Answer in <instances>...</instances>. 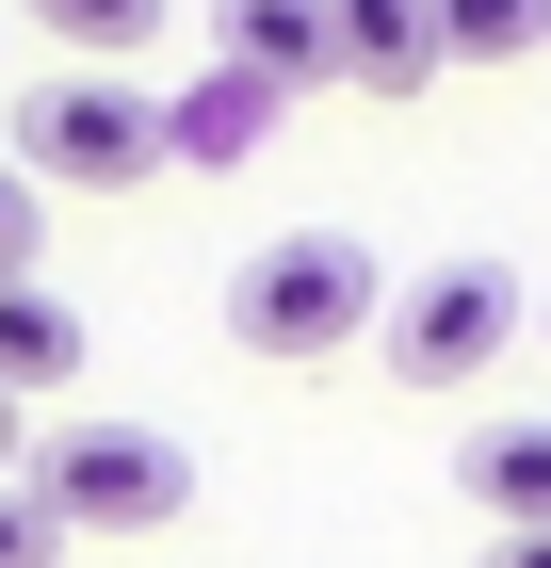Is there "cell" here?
Listing matches in <instances>:
<instances>
[{
  "label": "cell",
  "mask_w": 551,
  "mask_h": 568,
  "mask_svg": "<svg viewBox=\"0 0 551 568\" xmlns=\"http://www.w3.org/2000/svg\"><path fill=\"white\" fill-rule=\"evenodd\" d=\"M374 325H389V261L357 227H276L227 276V342L244 357H340V342H374Z\"/></svg>",
  "instance_id": "obj_1"
},
{
  "label": "cell",
  "mask_w": 551,
  "mask_h": 568,
  "mask_svg": "<svg viewBox=\"0 0 551 568\" xmlns=\"http://www.w3.org/2000/svg\"><path fill=\"white\" fill-rule=\"evenodd\" d=\"M0 163L33 195H130V179H163V98L114 82V65H49V82H17V146Z\"/></svg>",
  "instance_id": "obj_2"
},
{
  "label": "cell",
  "mask_w": 551,
  "mask_h": 568,
  "mask_svg": "<svg viewBox=\"0 0 551 568\" xmlns=\"http://www.w3.org/2000/svg\"><path fill=\"white\" fill-rule=\"evenodd\" d=\"M17 487L49 504V536H163L195 504V455L163 423H65V438L17 455Z\"/></svg>",
  "instance_id": "obj_3"
},
{
  "label": "cell",
  "mask_w": 551,
  "mask_h": 568,
  "mask_svg": "<svg viewBox=\"0 0 551 568\" xmlns=\"http://www.w3.org/2000/svg\"><path fill=\"white\" fill-rule=\"evenodd\" d=\"M519 342H535V293H519L487 244L438 261V276H406L389 325H374V357L406 374V390H487V357H519Z\"/></svg>",
  "instance_id": "obj_4"
},
{
  "label": "cell",
  "mask_w": 551,
  "mask_h": 568,
  "mask_svg": "<svg viewBox=\"0 0 551 568\" xmlns=\"http://www.w3.org/2000/svg\"><path fill=\"white\" fill-rule=\"evenodd\" d=\"M455 487L487 536H551V423H470L455 438Z\"/></svg>",
  "instance_id": "obj_5"
},
{
  "label": "cell",
  "mask_w": 551,
  "mask_h": 568,
  "mask_svg": "<svg viewBox=\"0 0 551 568\" xmlns=\"http://www.w3.org/2000/svg\"><path fill=\"white\" fill-rule=\"evenodd\" d=\"M212 65H244V82H340V49H325V0H212Z\"/></svg>",
  "instance_id": "obj_6"
},
{
  "label": "cell",
  "mask_w": 551,
  "mask_h": 568,
  "mask_svg": "<svg viewBox=\"0 0 551 568\" xmlns=\"http://www.w3.org/2000/svg\"><path fill=\"white\" fill-rule=\"evenodd\" d=\"M325 49H340V82H374V98L438 82V17L422 0H325Z\"/></svg>",
  "instance_id": "obj_7"
},
{
  "label": "cell",
  "mask_w": 551,
  "mask_h": 568,
  "mask_svg": "<svg viewBox=\"0 0 551 568\" xmlns=\"http://www.w3.org/2000/svg\"><path fill=\"white\" fill-rule=\"evenodd\" d=\"M82 308L49 293V276H0V406H33V390H65V374H82Z\"/></svg>",
  "instance_id": "obj_8"
},
{
  "label": "cell",
  "mask_w": 551,
  "mask_h": 568,
  "mask_svg": "<svg viewBox=\"0 0 551 568\" xmlns=\"http://www.w3.org/2000/svg\"><path fill=\"white\" fill-rule=\"evenodd\" d=\"M259 131H276V82H244V65H212L195 98H163V163H244Z\"/></svg>",
  "instance_id": "obj_9"
},
{
  "label": "cell",
  "mask_w": 551,
  "mask_h": 568,
  "mask_svg": "<svg viewBox=\"0 0 551 568\" xmlns=\"http://www.w3.org/2000/svg\"><path fill=\"white\" fill-rule=\"evenodd\" d=\"M17 17H33L65 65H114V82H130V65L163 49V17H178V0H17Z\"/></svg>",
  "instance_id": "obj_10"
},
{
  "label": "cell",
  "mask_w": 551,
  "mask_h": 568,
  "mask_svg": "<svg viewBox=\"0 0 551 568\" xmlns=\"http://www.w3.org/2000/svg\"><path fill=\"white\" fill-rule=\"evenodd\" d=\"M438 17V65H535L551 49V0H422Z\"/></svg>",
  "instance_id": "obj_11"
},
{
  "label": "cell",
  "mask_w": 551,
  "mask_h": 568,
  "mask_svg": "<svg viewBox=\"0 0 551 568\" xmlns=\"http://www.w3.org/2000/svg\"><path fill=\"white\" fill-rule=\"evenodd\" d=\"M33 261H49V195L0 163V276H33Z\"/></svg>",
  "instance_id": "obj_12"
},
{
  "label": "cell",
  "mask_w": 551,
  "mask_h": 568,
  "mask_svg": "<svg viewBox=\"0 0 551 568\" xmlns=\"http://www.w3.org/2000/svg\"><path fill=\"white\" fill-rule=\"evenodd\" d=\"M0 568H65V536H49L33 487H0Z\"/></svg>",
  "instance_id": "obj_13"
},
{
  "label": "cell",
  "mask_w": 551,
  "mask_h": 568,
  "mask_svg": "<svg viewBox=\"0 0 551 568\" xmlns=\"http://www.w3.org/2000/svg\"><path fill=\"white\" fill-rule=\"evenodd\" d=\"M487 568H551V536H487Z\"/></svg>",
  "instance_id": "obj_14"
},
{
  "label": "cell",
  "mask_w": 551,
  "mask_h": 568,
  "mask_svg": "<svg viewBox=\"0 0 551 568\" xmlns=\"http://www.w3.org/2000/svg\"><path fill=\"white\" fill-rule=\"evenodd\" d=\"M17 455H33V423H17V406H0V487H17Z\"/></svg>",
  "instance_id": "obj_15"
},
{
  "label": "cell",
  "mask_w": 551,
  "mask_h": 568,
  "mask_svg": "<svg viewBox=\"0 0 551 568\" xmlns=\"http://www.w3.org/2000/svg\"><path fill=\"white\" fill-rule=\"evenodd\" d=\"M535 342H551V293H535Z\"/></svg>",
  "instance_id": "obj_16"
}]
</instances>
